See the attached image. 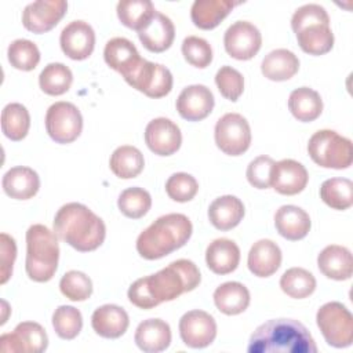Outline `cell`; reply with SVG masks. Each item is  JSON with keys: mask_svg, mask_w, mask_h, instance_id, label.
Segmentation results:
<instances>
[{"mask_svg": "<svg viewBox=\"0 0 353 353\" xmlns=\"http://www.w3.org/2000/svg\"><path fill=\"white\" fill-rule=\"evenodd\" d=\"M200 281L201 274L194 262L176 259L157 273L135 280L127 296L139 309H153L163 302L176 299L183 292L193 291Z\"/></svg>", "mask_w": 353, "mask_h": 353, "instance_id": "6da1fadb", "label": "cell"}, {"mask_svg": "<svg viewBox=\"0 0 353 353\" xmlns=\"http://www.w3.org/2000/svg\"><path fill=\"white\" fill-rule=\"evenodd\" d=\"M55 234L80 252L94 251L106 237L103 221L81 203H66L55 214Z\"/></svg>", "mask_w": 353, "mask_h": 353, "instance_id": "7a4b0ae2", "label": "cell"}, {"mask_svg": "<svg viewBox=\"0 0 353 353\" xmlns=\"http://www.w3.org/2000/svg\"><path fill=\"white\" fill-rule=\"evenodd\" d=\"M250 353H316V342L309 330L294 319H272L251 335Z\"/></svg>", "mask_w": 353, "mask_h": 353, "instance_id": "3957f363", "label": "cell"}, {"mask_svg": "<svg viewBox=\"0 0 353 353\" xmlns=\"http://www.w3.org/2000/svg\"><path fill=\"white\" fill-rule=\"evenodd\" d=\"M192 232L193 226L186 215L178 212L161 215L139 233L135 244L137 251L148 261L160 259L183 247Z\"/></svg>", "mask_w": 353, "mask_h": 353, "instance_id": "277c9868", "label": "cell"}, {"mask_svg": "<svg viewBox=\"0 0 353 353\" xmlns=\"http://www.w3.org/2000/svg\"><path fill=\"white\" fill-rule=\"evenodd\" d=\"M291 28L301 50L309 55H324L334 47V33L327 10L320 4H305L295 10Z\"/></svg>", "mask_w": 353, "mask_h": 353, "instance_id": "5b68a950", "label": "cell"}, {"mask_svg": "<svg viewBox=\"0 0 353 353\" xmlns=\"http://www.w3.org/2000/svg\"><path fill=\"white\" fill-rule=\"evenodd\" d=\"M59 261V244L55 232L41 223H34L26 230L25 270L36 283L50 281Z\"/></svg>", "mask_w": 353, "mask_h": 353, "instance_id": "8992f818", "label": "cell"}, {"mask_svg": "<svg viewBox=\"0 0 353 353\" xmlns=\"http://www.w3.org/2000/svg\"><path fill=\"white\" fill-rule=\"evenodd\" d=\"M310 159L323 168L346 170L353 163V145L334 130H319L307 142Z\"/></svg>", "mask_w": 353, "mask_h": 353, "instance_id": "52a82bcc", "label": "cell"}, {"mask_svg": "<svg viewBox=\"0 0 353 353\" xmlns=\"http://www.w3.org/2000/svg\"><path fill=\"white\" fill-rule=\"evenodd\" d=\"M316 323L330 346L342 349L353 341V316L341 302H327L316 313Z\"/></svg>", "mask_w": 353, "mask_h": 353, "instance_id": "ba28073f", "label": "cell"}, {"mask_svg": "<svg viewBox=\"0 0 353 353\" xmlns=\"http://www.w3.org/2000/svg\"><path fill=\"white\" fill-rule=\"evenodd\" d=\"M124 80L149 98H163L172 90V74L161 63L142 59L124 76Z\"/></svg>", "mask_w": 353, "mask_h": 353, "instance_id": "9c48e42d", "label": "cell"}, {"mask_svg": "<svg viewBox=\"0 0 353 353\" xmlns=\"http://www.w3.org/2000/svg\"><path fill=\"white\" fill-rule=\"evenodd\" d=\"M46 130L57 143L76 141L83 130V116L79 108L66 101L52 103L46 113Z\"/></svg>", "mask_w": 353, "mask_h": 353, "instance_id": "30bf717a", "label": "cell"}, {"mask_svg": "<svg viewBox=\"0 0 353 353\" xmlns=\"http://www.w3.org/2000/svg\"><path fill=\"white\" fill-rule=\"evenodd\" d=\"M216 146L229 156H240L251 145V128L240 113H226L218 119L214 130Z\"/></svg>", "mask_w": 353, "mask_h": 353, "instance_id": "8fae6325", "label": "cell"}, {"mask_svg": "<svg viewBox=\"0 0 353 353\" xmlns=\"http://www.w3.org/2000/svg\"><path fill=\"white\" fill-rule=\"evenodd\" d=\"M47 346V332L34 321H22L12 332L0 336V350L4 353H41Z\"/></svg>", "mask_w": 353, "mask_h": 353, "instance_id": "7c38bea8", "label": "cell"}, {"mask_svg": "<svg viewBox=\"0 0 353 353\" xmlns=\"http://www.w3.org/2000/svg\"><path fill=\"white\" fill-rule=\"evenodd\" d=\"M223 46L232 58L248 61L261 50L262 34L254 23L248 21H236L226 29L223 34Z\"/></svg>", "mask_w": 353, "mask_h": 353, "instance_id": "4fadbf2b", "label": "cell"}, {"mask_svg": "<svg viewBox=\"0 0 353 353\" xmlns=\"http://www.w3.org/2000/svg\"><path fill=\"white\" fill-rule=\"evenodd\" d=\"M179 335L182 342L193 349L211 345L216 336V323L204 310H189L179 320Z\"/></svg>", "mask_w": 353, "mask_h": 353, "instance_id": "5bb4252c", "label": "cell"}, {"mask_svg": "<svg viewBox=\"0 0 353 353\" xmlns=\"http://www.w3.org/2000/svg\"><path fill=\"white\" fill-rule=\"evenodd\" d=\"M68 10L65 0H37L28 4L22 12V23L26 30L46 33L58 25Z\"/></svg>", "mask_w": 353, "mask_h": 353, "instance_id": "9a60e30c", "label": "cell"}, {"mask_svg": "<svg viewBox=\"0 0 353 353\" xmlns=\"http://www.w3.org/2000/svg\"><path fill=\"white\" fill-rule=\"evenodd\" d=\"M59 44L63 54L70 59H87L95 47V32L85 21H72L62 29Z\"/></svg>", "mask_w": 353, "mask_h": 353, "instance_id": "2e32d148", "label": "cell"}, {"mask_svg": "<svg viewBox=\"0 0 353 353\" xmlns=\"http://www.w3.org/2000/svg\"><path fill=\"white\" fill-rule=\"evenodd\" d=\"M145 143L157 156H171L181 148L182 134L172 120L156 117L145 128Z\"/></svg>", "mask_w": 353, "mask_h": 353, "instance_id": "e0dca14e", "label": "cell"}, {"mask_svg": "<svg viewBox=\"0 0 353 353\" xmlns=\"http://www.w3.org/2000/svg\"><path fill=\"white\" fill-rule=\"evenodd\" d=\"M309 181V174L305 165L292 159L276 161L272 167L270 186L280 194L294 196L301 193Z\"/></svg>", "mask_w": 353, "mask_h": 353, "instance_id": "ac0fdd59", "label": "cell"}, {"mask_svg": "<svg viewBox=\"0 0 353 353\" xmlns=\"http://www.w3.org/2000/svg\"><path fill=\"white\" fill-rule=\"evenodd\" d=\"M215 99L211 90L203 84L185 87L176 98V110L188 121H200L214 109Z\"/></svg>", "mask_w": 353, "mask_h": 353, "instance_id": "d6986e66", "label": "cell"}, {"mask_svg": "<svg viewBox=\"0 0 353 353\" xmlns=\"http://www.w3.org/2000/svg\"><path fill=\"white\" fill-rule=\"evenodd\" d=\"M281 259L283 255L280 247L269 239H261L251 245L247 265L254 276L269 277L277 272Z\"/></svg>", "mask_w": 353, "mask_h": 353, "instance_id": "ffe728a7", "label": "cell"}, {"mask_svg": "<svg viewBox=\"0 0 353 353\" xmlns=\"http://www.w3.org/2000/svg\"><path fill=\"white\" fill-rule=\"evenodd\" d=\"M91 325L99 336L116 339L124 335L130 325V319L121 306L106 303L94 310L91 316Z\"/></svg>", "mask_w": 353, "mask_h": 353, "instance_id": "44dd1931", "label": "cell"}, {"mask_svg": "<svg viewBox=\"0 0 353 353\" xmlns=\"http://www.w3.org/2000/svg\"><path fill=\"white\" fill-rule=\"evenodd\" d=\"M319 270L328 279L343 281L353 273V258L349 248L338 244L327 245L317 256Z\"/></svg>", "mask_w": 353, "mask_h": 353, "instance_id": "7402d4cb", "label": "cell"}, {"mask_svg": "<svg viewBox=\"0 0 353 353\" xmlns=\"http://www.w3.org/2000/svg\"><path fill=\"white\" fill-rule=\"evenodd\" d=\"M1 186L4 193L11 199L29 200L37 194L40 189V178L33 168L17 165L3 175Z\"/></svg>", "mask_w": 353, "mask_h": 353, "instance_id": "603a6c76", "label": "cell"}, {"mask_svg": "<svg viewBox=\"0 0 353 353\" xmlns=\"http://www.w3.org/2000/svg\"><path fill=\"white\" fill-rule=\"evenodd\" d=\"M138 37L148 51L163 52L174 43L175 26L167 15L156 11L150 22L138 32Z\"/></svg>", "mask_w": 353, "mask_h": 353, "instance_id": "cb8c5ba5", "label": "cell"}, {"mask_svg": "<svg viewBox=\"0 0 353 353\" xmlns=\"http://www.w3.org/2000/svg\"><path fill=\"white\" fill-rule=\"evenodd\" d=\"M274 226L281 237L291 241H296L306 237V234L310 230L312 221L309 214L303 208L287 204L281 205L276 211Z\"/></svg>", "mask_w": 353, "mask_h": 353, "instance_id": "d4e9b609", "label": "cell"}, {"mask_svg": "<svg viewBox=\"0 0 353 353\" xmlns=\"http://www.w3.org/2000/svg\"><path fill=\"white\" fill-rule=\"evenodd\" d=\"M240 262V248L230 239H215L205 250V263L215 274H229L234 272Z\"/></svg>", "mask_w": 353, "mask_h": 353, "instance_id": "484cf974", "label": "cell"}, {"mask_svg": "<svg viewBox=\"0 0 353 353\" xmlns=\"http://www.w3.org/2000/svg\"><path fill=\"white\" fill-rule=\"evenodd\" d=\"M137 346L146 353H159L171 343V328L161 319H148L138 324L134 335Z\"/></svg>", "mask_w": 353, "mask_h": 353, "instance_id": "4316f807", "label": "cell"}, {"mask_svg": "<svg viewBox=\"0 0 353 353\" xmlns=\"http://www.w3.org/2000/svg\"><path fill=\"white\" fill-rule=\"evenodd\" d=\"M243 201L232 194L216 197L208 207V219L211 225L222 232L236 228L244 216Z\"/></svg>", "mask_w": 353, "mask_h": 353, "instance_id": "83f0119b", "label": "cell"}, {"mask_svg": "<svg viewBox=\"0 0 353 353\" xmlns=\"http://www.w3.org/2000/svg\"><path fill=\"white\" fill-rule=\"evenodd\" d=\"M241 1L230 0H196L190 8V18L194 26L203 30L216 28Z\"/></svg>", "mask_w": 353, "mask_h": 353, "instance_id": "f1b7e54d", "label": "cell"}, {"mask_svg": "<svg viewBox=\"0 0 353 353\" xmlns=\"http://www.w3.org/2000/svg\"><path fill=\"white\" fill-rule=\"evenodd\" d=\"M103 59L108 66L124 77L141 61V57L132 41L125 37H113L105 46Z\"/></svg>", "mask_w": 353, "mask_h": 353, "instance_id": "f546056e", "label": "cell"}, {"mask_svg": "<svg viewBox=\"0 0 353 353\" xmlns=\"http://www.w3.org/2000/svg\"><path fill=\"white\" fill-rule=\"evenodd\" d=\"M299 70L298 57L287 50L277 48L270 51L261 63L262 74L272 81H285L294 77Z\"/></svg>", "mask_w": 353, "mask_h": 353, "instance_id": "4dcf8cb0", "label": "cell"}, {"mask_svg": "<svg viewBox=\"0 0 353 353\" xmlns=\"http://www.w3.org/2000/svg\"><path fill=\"white\" fill-rule=\"evenodd\" d=\"M214 303L216 309L226 316L243 313L250 305V291L239 281H226L214 291Z\"/></svg>", "mask_w": 353, "mask_h": 353, "instance_id": "1f68e13d", "label": "cell"}, {"mask_svg": "<svg viewBox=\"0 0 353 353\" xmlns=\"http://www.w3.org/2000/svg\"><path fill=\"white\" fill-rule=\"evenodd\" d=\"M288 109L291 114L302 121L316 120L323 112V99L317 91L309 87H299L288 97Z\"/></svg>", "mask_w": 353, "mask_h": 353, "instance_id": "d6a6232c", "label": "cell"}, {"mask_svg": "<svg viewBox=\"0 0 353 353\" xmlns=\"http://www.w3.org/2000/svg\"><path fill=\"white\" fill-rule=\"evenodd\" d=\"M145 165L142 152L131 145H123L113 150L109 167L112 172L121 179H131L138 176Z\"/></svg>", "mask_w": 353, "mask_h": 353, "instance_id": "836d02e7", "label": "cell"}, {"mask_svg": "<svg viewBox=\"0 0 353 353\" xmlns=\"http://www.w3.org/2000/svg\"><path fill=\"white\" fill-rule=\"evenodd\" d=\"M116 11L120 22L137 32L143 29L156 14L150 0H123L117 3Z\"/></svg>", "mask_w": 353, "mask_h": 353, "instance_id": "e575fe53", "label": "cell"}, {"mask_svg": "<svg viewBox=\"0 0 353 353\" xmlns=\"http://www.w3.org/2000/svg\"><path fill=\"white\" fill-rule=\"evenodd\" d=\"M30 127V114L28 109L18 102L4 106L1 110V131L11 141L23 139Z\"/></svg>", "mask_w": 353, "mask_h": 353, "instance_id": "d590c367", "label": "cell"}, {"mask_svg": "<svg viewBox=\"0 0 353 353\" xmlns=\"http://www.w3.org/2000/svg\"><path fill=\"white\" fill-rule=\"evenodd\" d=\"M320 199L334 210H347L353 204V182L347 178L325 179L320 186Z\"/></svg>", "mask_w": 353, "mask_h": 353, "instance_id": "8d00e7d4", "label": "cell"}, {"mask_svg": "<svg viewBox=\"0 0 353 353\" xmlns=\"http://www.w3.org/2000/svg\"><path fill=\"white\" fill-rule=\"evenodd\" d=\"M72 83H73L72 70L61 62L48 63L39 76V85L41 91L52 97H58L69 91Z\"/></svg>", "mask_w": 353, "mask_h": 353, "instance_id": "74e56055", "label": "cell"}, {"mask_svg": "<svg viewBox=\"0 0 353 353\" xmlns=\"http://www.w3.org/2000/svg\"><path fill=\"white\" fill-rule=\"evenodd\" d=\"M280 288L294 299H303L316 290L314 276L303 268H290L280 277Z\"/></svg>", "mask_w": 353, "mask_h": 353, "instance_id": "f35d334b", "label": "cell"}, {"mask_svg": "<svg viewBox=\"0 0 353 353\" xmlns=\"http://www.w3.org/2000/svg\"><path fill=\"white\" fill-rule=\"evenodd\" d=\"M117 207L124 216L131 219H139L150 210L152 197L149 192L143 188H127L120 193L117 199Z\"/></svg>", "mask_w": 353, "mask_h": 353, "instance_id": "ab89813d", "label": "cell"}, {"mask_svg": "<svg viewBox=\"0 0 353 353\" xmlns=\"http://www.w3.org/2000/svg\"><path fill=\"white\" fill-rule=\"evenodd\" d=\"M52 327L59 338L74 339L83 328V316L74 306L61 305L52 313Z\"/></svg>", "mask_w": 353, "mask_h": 353, "instance_id": "60d3db41", "label": "cell"}, {"mask_svg": "<svg viewBox=\"0 0 353 353\" xmlns=\"http://www.w3.org/2000/svg\"><path fill=\"white\" fill-rule=\"evenodd\" d=\"M7 57L12 68L23 72L33 70L40 62V51L37 46L28 39H17L11 41L7 50Z\"/></svg>", "mask_w": 353, "mask_h": 353, "instance_id": "b9f144b4", "label": "cell"}, {"mask_svg": "<svg viewBox=\"0 0 353 353\" xmlns=\"http://www.w3.org/2000/svg\"><path fill=\"white\" fill-rule=\"evenodd\" d=\"M59 290L68 299L73 302H83L92 294V281L83 272L69 270L61 277Z\"/></svg>", "mask_w": 353, "mask_h": 353, "instance_id": "7bdbcfd3", "label": "cell"}, {"mask_svg": "<svg viewBox=\"0 0 353 353\" xmlns=\"http://www.w3.org/2000/svg\"><path fill=\"white\" fill-rule=\"evenodd\" d=\"M182 55L188 63L204 69L212 62V48L210 43L199 36H188L182 41Z\"/></svg>", "mask_w": 353, "mask_h": 353, "instance_id": "ee69618b", "label": "cell"}, {"mask_svg": "<svg viewBox=\"0 0 353 353\" xmlns=\"http://www.w3.org/2000/svg\"><path fill=\"white\" fill-rule=\"evenodd\" d=\"M168 197L178 203L190 201L199 192V182L188 172H175L165 182Z\"/></svg>", "mask_w": 353, "mask_h": 353, "instance_id": "f6af8a7d", "label": "cell"}, {"mask_svg": "<svg viewBox=\"0 0 353 353\" xmlns=\"http://www.w3.org/2000/svg\"><path fill=\"white\" fill-rule=\"evenodd\" d=\"M215 84L221 92V95L232 102H236L244 91V77L243 74L229 66H221L215 74Z\"/></svg>", "mask_w": 353, "mask_h": 353, "instance_id": "bcb514c9", "label": "cell"}, {"mask_svg": "<svg viewBox=\"0 0 353 353\" xmlns=\"http://www.w3.org/2000/svg\"><path fill=\"white\" fill-rule=\"evenodd\" d=\"M274 160L270 156H258L250 161L245 176L251 186L256 189H268L270 186V174Z\"/></svg>", "mask_w": 353, "mask_h": 353, "instance_id": "7dc6e473", "label": "cell"}, {"mask_svg": "<svg viewBox=\"0 0 353 353\" xmlns=\"http://www.w3.org/2000/svg\"><path fill=\"white\" fill-rule=\"evenodd\" d=\"M17 258L15 240L7 234H0V284H6L12 274V266Z\"/></svg>", "mask_w": 353, "mask_h": 353, "instance_id": "c3c4849f", "label": "cell"}, {"mask_svg": "<svg viewBox=\"0 0 353 353\" xmlns=\"http://www.w3.org/2000/svg\"><path fill=\"white\" fill-rule=\"evenodd\" d=\"M1 305H3V309H4V314H3V317H1V321H0V324L3 325L6 321H7V314H6V309L8 307V303L6 302V301H1Z\"/></svg>", "mask_w": 353, "mask_h": 353, "instance_id": "681fc988", "label": "cell"}]
</instances>
